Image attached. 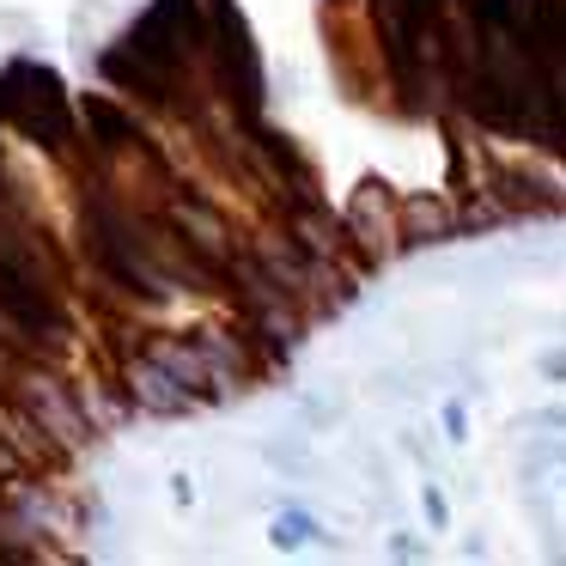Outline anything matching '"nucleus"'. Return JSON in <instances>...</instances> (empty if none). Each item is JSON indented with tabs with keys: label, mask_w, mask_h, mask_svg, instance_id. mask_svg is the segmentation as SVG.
<instances>
[{
	"label": "nucleus",
	"mask_w": 566,
	"mask_h": 566,
	"mask_svg": "<svg viewBox=\"0 0 566 566\" xmlns=\"http://www.w3.org/2000/svg\"><path fill=\"white\" fill-rule=\"evenodd\" d=\"M0 116L38 147H74V104L62 74L43 62H13L0 74Z\"/></svg>",
	"instance_id": "nucleus-1"
}]
</instances>
